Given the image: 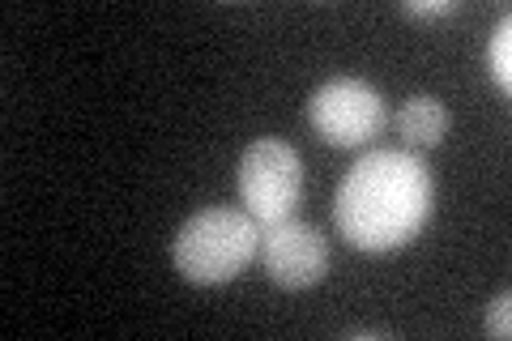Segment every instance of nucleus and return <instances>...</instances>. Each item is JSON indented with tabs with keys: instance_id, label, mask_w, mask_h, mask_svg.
<instances>
[{
	"instance_id": "obj_9",
	"label": "nucleus",
	"mask_w": 512,
	"mask_h": 341,
	"mask_svg": "<svg viewBox=\"0 0 512 341\" xmlns=\"http://www.w3.org/2000/svg\"><path fill=\"white\" fill-rule=\"evenodd\" d=\"M461 5L457 0H410L406 13L410 18H448V13H457Z\"/></svg>"
},
{
	"instance_id": "obj_6",
	"label": "nucleus",
	"mask_w": 512,
	"mask_h": 341,
	"mask_svg": "<svg viewBox=\"0 0 512 341\" xmlns=\"http://www.w3.org/2000/svg\"><path fill=\"white\" fill-rule=\"evenodd\" d=\"M397 133L406 137V145H440L448 133V107L436 99V94H410V99L397 107Z\"/></svg>"
},
{
	"instance_id": "obj_3",
	"label": "nucleus",
	"mask_w": 512,
	"mask_h": 341,
	"mask_svg": "<svg viewBox=\"0 0 512 341\" xmlns=\"http://www.w3.org/2000/svg\"><path fill=\"white\" fill-rule=\"evenodd\" d=\"M303 192V162L299 150L278 137L252 141L239 158V197L248 205V218L256 226H274L295 218Z\"/></svg>"
},
{
	"instance_id": "obj_4",
	"label": "nucleus",
	"mask_w": 512,
	"mask_h": 341,
	"mask_svg": "<svg viewBox=\"0 0 512 341\" xmlns=\"http://www.w3.org/2000/svg\"><path fill=\"white\" fill-rule=\"evenodd\" d=\"M308 124L329 145L350 150V145H367L372 137H380V128L389 124V111H384V99L367 81L333 77L308 99Z\"/></svg>"
},
{
	"instance_id": "obj_2",
	"label": "nucleus",
	"mask_w": 512,
	"mask_h": 341,
	"mask_svg": "<svg viewBox=\"0 0 512 341\" xmlns=\"http://www.w3.org/2000/svg\"><path fill=\"white\" fill-rule=\"evenodd\" d=\"M256 243H261V226L248 214L214 205V209L192 214L180 231H175L171 261L180 269V278H188V282L222 286L252 265Z\"/></svg>"
},
{
	"instance_id": "obj_7",
	"label": "nucleus",
	"mask_w": 512,
	"mask_h": 341,
	"mask_svg": "<svg viewBox=\"0 0 512 341\" xmlns=\"http://www.w3.org/2000/svg\"><path fill=\"white\" fill-rule=\"evenodd\" d=\"M487 73L504 94L512 90V18L508 13L500 18V26H495V35L487 43Z\"/></svg>"
},
{
	"instance_id": "obj_1",
	"label": "nucleus",
	"mask_w": 512,
	"mask_h": 341,
	"mask_svg": "<svg viewBox=\"0 0 512 341\" xmlns=\"http://www.w3.org/2000/svg\"><path fill=\"white\" fill-rule=\"evenodd\" d=\"M431 218V171L410 150H372L333 192V226L359 252L406 248Z\"/></svg>"
},
{
	"instance_id": "obj_5",
	"label": "nucleus",
	"mask_w": 512,
	"mask_h": 341,
	"mask_svg": "<svg viewBox=\"0 0 512 341\" xmlns=\"http://www.w3.org/2000/svg\"><path fill=\"white\" fill-rule=\"evenodd\" d=\"M256 256H261V269L269 273V282L282 286V290H308L325 278V269H329L325 235L308 222H295V218L261 226Z\"/></svg>"
},
{
	"instance_id": "obj_8",
	"label": "nucleus",
	"mask_w": 512,
	"mask_h": 341,
	"mask_svg": "<svg viewBox=\"0 0 512 341\" xmlns=\"http://www.w3.org/2000/svg\"><path fill=\"white\" fill-rule=\"evenodd\" d=\"M487 333L491 337H508L512 333V295L508 290H500V295L491 299V307H487Z\"/></svg>"
}]
</instances>
